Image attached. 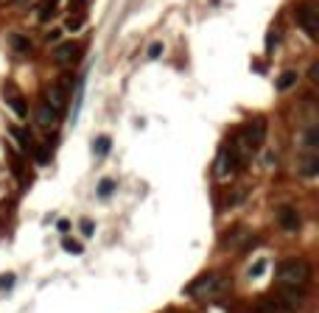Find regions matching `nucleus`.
I'll list each match as a JSON object with an SVG mask.
<instances>
[{
  "mask_svg": "<svg viewBox=\"0 0 319 313\" xmlns=\"http://www.w3.org/2000/svg\"><path fill=\"white\" fill-rule=\"evenodd\" d=\"M56 229H59V232H67V229H70V221H67V218H59V221H56Z\"/></svg>",
  "mask_w": 319,
  "mask_h": 313,
  "instance_id": "obj_25",
  "label": "nucleus"
},
{
  "mask_svg": "<svg viewBox=\"0 0 319 313\" xmlns=\"http://www.w3.org/2000/svg\"><path fill=\"white\" fill-rule=\"evenodd\" d=\"M277 221H280V227L286 229V232H297L300 229V212L297 207H280V212H277Z\"/></svg>",
  "mask_w": 319,
  "mask_h": 313,
  "instance_id": "obj_6",
  "label": "nucleus"
},
{
  "mask_svg": "<svg viewBox=\"0 0 319 313\" xmlns=\"http://www.w3.org/2000/svg\"><path fill=\"white\" fill-rule=\"evenodd\" d=\"M81 235H84V238H93V235H96V224H93L90 218L81 221Z\"/></svg>",
  "mask_w": 319,
  "mask_h": 313,
  "instance_id": "obj_20",
  "label": "nucleus"
},
{
  "mask_svg": "<svg viewBox=\"0 0 319 313\" xmlns=\"http://www.w3.org/2000/svg\"><path fill=\"white\" fill-rule=\"evenodd\" d=\"M79 45L76 42H64V45H56V51H53V59H56L59 64H67V62H73L76 56H79Z\"/></svg>",
  "mask_w": 319,
  "mask_h": 313,
  "instance_id": "obj_7",
  "label": "nucleus"
},
{
  "mask_svg": "<svg viewBox=\"0 0 319 313\" xmlns=\"http://www.w3.org/2000/svg\"><path fill=\"white\" fill-rule=\"evenodd\" d=\"M11 48H14L17 53H28L31 51V42H28L26 37H20V34H14V37H11Z\"/></svg>",
  "mask_w": 319,
  "mask_h": 313,
  "instance_id": "obj_16",
  "label": "nucleus"
},
{
  "mask_svg": "<svg viewBox=\"0 0 319 313\" xmlns=\"http://www.w3.org/2000/svg\"><path fill=\"white\" fill-rule=\"evenodd\" d=\"M48 104H51L56 112L64 109V104H67V95H64V87H62V84H53L51 90H48Z\"/></svg>",
  "mask_w": 319,
  "mask_h": 313,
  "instance_id": "obj_8",
  "label": "nucleus"
},
{
  "mask_svg": "<svg viewBox=\"0 0 319 313\" xmlns=\"http://www.w3.org/2000/svg\"><path fill=\"white\" fill-rule=\"evenodd\" d=\"M81 104H84V76L79 79V84H76V104H73V121L79 117L81 112Z\"/></svg>",
  "mask_w": 319,
  "mask_h": 313,
  "instance_id": "obj_13",
  "label": "nucleus"
},
{
  "mask_svg": "<svg viewBox=\"0 0 319 313\" xmlns=\"http://www.w3.org/2000/svg\"><path fill=\"white\" fill-rule=\"evenodd\" d=\"M305 146H311V149H316V146H319V132H316V129H311V132L305 134Z\"/></svg>",
  "mask_w": 319,
  "mask_h": 313,
  "instance_id": "obj_22",
  "label": "nucleus"
},
{
  "mask_svg": "<svg viewBox=\"0 0 319 313\" xmlns=\"http://www.w3.org/2000/svg\"><path fill=\"white\" fill-rule=\"evenodd\" d=\"M31 151H34V157H37L39 165H48V151L45 149H31Z\"/></svg>",
  "mask_w": 319,
  "mask_h": 313,
  "instance_id": "obj_24",
  "label": "nucleus"
},
{
  "mask_svg": "<svg viewBox=\"0 0 319 313\" xmlns=\"http://www.w3.org/2000/svg\"><path fill=\"white\" fill-rule=\"evenodd\" d=\"M62 249L70 252V255H81V252H84V249H81V244H76V240H70V238L62 240Z\"/></svg>",
  "mask_w": 319,
  "mask_h": 313,
  "instance_id": "obj_19",
  "label": "nucleus"
},
{
  "mask_svg": "<svg viewBox=\"0 0 319 313\" xmlns=\"http://www.w3.org/2000/svg\"><path fill=\"white\" fill-rule=\"evenodd\" d=\"M56 3H59V0H45V3H42V9H39V20H51V17H53V11H56Z\"/></svg>",
  "mask_w": 319,
  "mask_h": 313,
  "instance_id": "obj_17",
  "label": "nucleus"
},
{
  "mask_svg": "<svg viewBox=\"0 0 319 313\" xmlns=\"http://www.w3.org/2000/svg\"><path fill=\"white\" fill-rule=\"evenodd\" d=\"M160 53H163V45H160V42H154V45L149 48V59H157Z\"/></svg>",
  "mask_w": 319,
  "mask_h": 313,
  "instance_id": "obj_26",
  "label": "nucleus"
},
{
  "mask_svg": "<svg viewBox=\"0 0 319 313\" xmlns=\"http://www.w3.org/2000/svg\"><path fill=\"white\" fill-rule=\"evenodd\" d=\"M112 149V140L109 137H98L96 143H93V151H96V157H106Z\"/></svg>",
  "mask_w": 319,
  "mask_h": 313,
  "instance_id": "obj_15",
  "label": "nucleus"
},
{
  "mask_svg": "<svg viewBox=\"0 0 319 313\" xmlns=\"http://www.w3.org/2000/svg\"><path fill=\"white\" fill-rule=\"evenodd\" d=\"M303 174H305V176H316V174H319V157L311 154V157L303 159Z\"/></svg>",
  "mask_w": 319,
  "mask_h": 313,
  "instance_id": "obj_14",
  "label": "nucleus"
},
{
  "mask_svg": "<svg viewBox=\"0 0 319 313\" xmlns=\"http://www.w3.org/2000/svg\"><path fill=\"white\" fill-rule=\"evenodd\" d=\"M235 140L244 146V151H258L266 140V121H255V123H249V126H244V132Z\"/></svg>",
  "mask_w": 319,
  "mask_h": 313,
  "instance_id": "obj_3",
  "label": "nucleus"
},
{
  "mask_svg": "<svg viewBox=\"0 0 319 313\" xmlns=\"http://www.w3.org/2000/svg\"><path fill=\"white\" fill-rule=\"evenodd\" d=\"M11 282H14V277H3V280H0V288H6V285H11Z\"/></svg>",
  "mask_w": 319,
  "mask_h": 313,
  "instance_id": "obj_28",
  "label": "nucleus"
},
{
  "mask_svg": "<svg viewBox=\"0 0 319 313\" xmlns=\"http://www.w3.org/2000/svg\"><path fill=\"white\" fill-rule=\"evenodd\" d=\"M297 79H300V76H297V73H294V70H286V73H283V76H280V79H277V90H280V92H286V90H291V87H294V84H297Z\"/></svg>",
  "mask_w": 319,
  "mask_h": 313,
  "instance_id": "obj_11",
  "label": "nucleus"
},
{
  "mask_svg": "<svg viewBox=\"0 0 319 313\" xmlns=\"http://www.w3.org/2000/svg\"><path fill=\"white\" fill-rule=\"evenodd\" d=\"M81 26H84V14H76V17L67 20V31H79Z\"/></svg>",
  "mask_w": 319,
  "mask_h": 313,
  "instance_id": "obj_21",
  "label": "nucleus"
},
{
  "mask_svg": "<svg viewBox=\"0 0 319 313\" xmlns=\"http://www.w3.org/2000/svg\"><path fill=\"white\" fill-rule=\"evenodd\" d=\"M112 190H115V182H112V179H101V185H98V196L106 199V196H112Z\"/></svg>",
  "mask_w": 319,
  "mask_h": 313,
  "instance_id": "obj_18",
  "label": "nucleus"
},
{
  "mask_svg": "<svg viewBox=\"0 0 319 313\" xmlns=\"http://www.w3.org/2000/svg\"><path fill=\"white\" fill-rule=\"evenodd\" d=\"M56 115H59V112L53 109L51 104H42V106H39V109H37V121L42 123V126H51V123L56 121Z\"/></svg>",
  "mask_w": 319,
  "mask_h": 313,
  "instance_id": "obj_10",
  "label": "nucleus"
},
{
  "mask_svg": "<svg viewBox=\"0 0 319 313\" xmlns=\"http://www.w3.org/2000/svg\"><path fill=\"white\" fill-rule=\"evenodd\" d=\"M275 42H277V37H275V31H271V34H269V37H266V48H269V51H271V45H275Z\"/></svg>",
  "mask_w": 319,
  "mask_h": 313,
  "instance_id": "obj_27",
  "label": "nucleus"
},
{
  "mask_svg": "<svg viewBox=\"0 0 319 313\" xmlns=\"http://www.w3.org/2000/svg\"><path fill=\"white\" fill-rule=\"evenodd\" d=\"M275 302L283 308V313H291L303 305V288H294V285H280V291L275 294Z\"/></svg>",
  "mask_w": 319,
  "mask_h": 313,
  "instance_id": "obj_5",
  "label": "nucleus"
},
{
  "mask_svg": "<svg viewBox=\"0 0 319 313\" xmlns=\"http://www.w3.org/2000/svg\"><path fill=\"white\" fill-rule=\"evenodd\" d=\"M266 266H269L266 260H258V263H255V266H252V269H249V277H261L263 271H266Z\"/></svg>",
  "mask_w": 319,
  "mask_h": 313,
  "instance_id": "obj_23",
  "label": "nucleus"
},
{
  "mask_svg": "<svg viewBox=\"0 0 319 313\" xmlns=\"http://www.w3.org/2000/svg\"><path fill=\"white\" fill-rule=\"evenodd\" d=\"M224 288H227V280H224L221 274H216V271H208V274H202L199 280H193L191 285H188V297L210 299V297H218Z\"/></svg>",
  "mask_w": 319,
  "mask_h": 313,
  "instance_id": "obj_2",
  "label": "nucleus"
},
{
  "mask_svg": "<svg viewBox=\"0 0 319 313\" xmlns=\"http://www.w3.org/2000/svg\"><path fill=\"white\" fill-rule=\"evenodd\" d=\"M6 104H9L11 109H14V115H17V117H26V115H28V106H26V101H22L20 95H9V98H6Z\"/></svg>",
  "mask_w": 319,
  "mask_h": 313,
  "instance_id": "obj_12",
  "label": "nucleus"
},
{
  "mask_svg": "<svg viewBox=\"0 0 319 313\" xmlns=\"http://www.w3.org/2000/svg\"><path fill=\"white\" fill-rule=\"evenodd\" d=\"M297 22H300V28H303L305 34H308L311 39H316L319 37V14H316V6H311V3H303L297 9Z\"/></svg>",
  "mask_w": 319,
  "mask_h": 313,
  "instance_id": "obj_4",
  "label": "nucleus"
},
{
  "mask_svg": "<svg viewBox=\"0 0 319 313\" xmlns=\"http://www.w3.org/2000/svg\"><path fill=\"white\" fill-rule=\"evenodd\" d=\"M311 280V266L303 257H288L277 266V282L280 285H294V288H305Z\"/></svg>",
  "mask_w": 319,
  "mask_h": 313,
  "instance_id": "obj_1",
  "label": "nucleus"
},
{
  "mask_svg": "<svg viewBox=\"0 0 319 313\" xmlns=\"http://www.w3.org/2000/svg\"><path fill=\"white\" fill-rule=\"evenodd\" d=\"M9 134L17 140V146H20L22 151H31L34 149V143H31V132L28 129H20V126H11L9 129Z\"/></svg>",
  "mask_w": 319,
  "mask_h": 313,
  "instance_id": "obj_9",
  "label": "nucleus"
}]
</instances>
